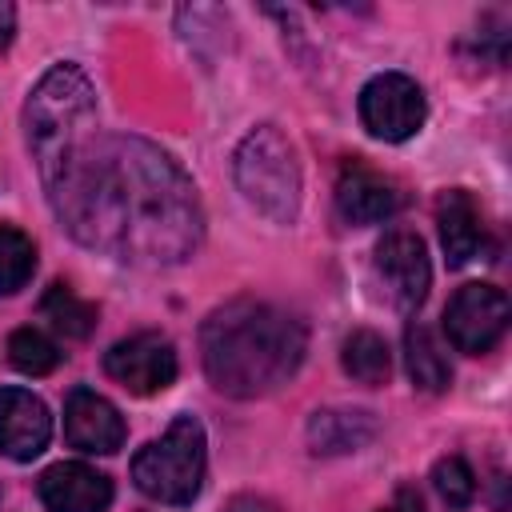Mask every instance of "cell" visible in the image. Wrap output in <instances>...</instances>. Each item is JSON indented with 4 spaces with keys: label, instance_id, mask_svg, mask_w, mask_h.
I'll list each match as a JSON object with an SVG mask.
<instances>
[{
    "label": "cell",
    "instance_id": "cell-1",
    "mask_svg": "<svg viewBox=\"0 0 512 512\" xmlns=\"http://www.w3.org/2000/svg\"><path fill=\"white\" fill-rule=\"evenodd\" d=\"M64 228L128 264H180L196 252L204 216L184 168L140 136H84L44 176Z\"/></svg>",
    "mask_w": 512,
    "mask_h": 512
},
{
    "label": "cell",
    "instance_id": "cell-2",
    "mask_svg": "<svg viewBox=\"0 0 512 512\" xmlns=\"http://www.w3.org/2000/svg\"><path fill=\"white\" fill-rule=\"evenodd\" d=\"M308 336L296 316L260 300H232L200 328L208 380L240 400L268 396L288 384L304 360Z\"/></svg>",
    "mask_w": 512,
    "mask_h": 512
},
{
    "label": "cell",
    "instance_id": "cell-3",
    "mask_svg": "<svg viewBox=\"0 0 512 512\" xmlns=\"http://www.w3.org/2000/svg\"><path fill=\"white\" fill-rule=\"evenodd\" d=\"M96 120V92L88 76L76 64H56L44 72V80L32 88L24 124H28V148L40 168V176L76 144L92 132Z\"/></svg>",
    "mask_w": 512,
    "mask_h": 512
},
{
    "label": "cell",
    "instance_id": "cell-4",
    "mask_svg": "<svg viewBox=\"0 0 512 512\" xmlns=\"http://www.w3.org/2000/svg\"><path fill=\"white\" fill-rule=\"evenodd\" d=\"M204 428L196 416H176L160 440H148L132 456V480L160 504H192L204 488Z\"/></svg>",
    "mask_w": 512,
    "mask_h": 512
},
{
    "label": "cell",
    "instance_id": "cell-5",
    "mask_svg": "<svg viewBox=\"0 0 512 512\" xmlns=\"http://www.w3.org/2000/svg\"><path fill=\"white\" fill-rule=\"evenodd\" d=\"M236 184L264 216L288 224L300 208V168L292 144L272 128H256L236 148Z\"/></svg>",
    "mask_w": 512,
    "mask_h": 512
},
{
    "label": "cell",
    "instance_id": "cell-6",
    "mask_svg": "<svg viewBox=\"0 0 512 512\" xmlns=\"http://www.w3.org/2000/svg\"><path fill=\"white\" fill-rule=\"evenodd\" d=\"M428 116V100L420 84L404 72H380L360 88V120L376 140L400 144L420 132Z\"/></svg>",
    "mask_w": 512,
    "mask_h": 512
},
{
    "label": "cell",
    "instance_id": "cell-7",
    "mask_svg": "<svg viewBox=\"0 0 512 512\" xmlns=\"http://www.w3.org/2000/svg\"><path fill=\"white\" fill-rule=\"evenodd\" d=\"M508 328V296L496 284H464L444 308V332L456 352L480 356Z\"/></svg>",
    "mask_w": 512,
    "mask_h": 512
},
{
    "label": "cell",
    "instance_id": "cell-8",
    "mask_svg": "<svg viewBox=\"0 0 512 512\" xmlns=\"http://www.w3.org/2000/svg\"><path fill=\"white\" fill-rule=\"evenodd\" d=\"M104 372L132 396H156L176 380V348L160 332H136L104 352Z\"/></svg>",
    "mask_w": 512,
    "mask_h": 512
},
{
    "label": "cell",
    "instance_id": "cell-9",
    "mask_svg": "<svg viewBox=\"0 0 512 512\" xmlns=\"http://www.w3.org/2000/svg\"><path fill=\"white\" fill-rule=\"evenodd\" d=\"M376 276L400 312H416L428 296V284H432V264H428L424 240L408 228L388 232L376 244Z\"/></svg>",
    "mask_w": 512,
    "mask_h": 512
},
{
    "label": "cell",
    "instance_id": "cell-10",
    "mask_svg": "<svg viewBox=\"0 0 512 512\" xmlns=\"http://www.w3.org/2000/svg\"><path fill=\"white\" fill-rule=\"evenodd\" d=\"M52 416L40 396L28 388H0V456L8 460H36L48 448Z\"/></svg>",
    "mask_w": 512,
    "mask_h": 512
},
{
    "label": "cell",
    "instance_id": "cell-11",
    "mask_svg": "<svg viewBox=\"0 0 512 512\" xmlns=\"http://www.w3.org/2000/svg\"><path fill=\"white\" fill-rule=\"evenodd\" d=\"M400 208L396 184L364 160H344L336 176V212L348 224H380Z\"/></svg>",
    "mask_w": 512,
    "mask_h": 512
},
{
    "label": "cell",
    "instance_id": "cell-12",
    "mask_svg": "<svg viewBox=\"0 0 512 512\" xmlns=\"http://www.w3.org/2000/svg\"><path fill=\"white\" fill-rule=\"evenodd\" d=\"M64 436L80 452L108 456V452H116L124 444V420H120L116 404L104 400L100 392L72 388V396L64 404Z\"/></svg>",
    "mask_w": 512,
    "mask_h": 512
},
{
    "label": "cell",
    "instance_id": "cell-13",
    "mask_svg": "<svg viewBox=\"0 0 512 512\" xmlns=\"http://www.w3.org/2000/svg\"><path fill=\"white\" fill-rule=\"evenodd\" d=\"M40 500L48 512H108L112 480L80 460H60L40 476Z\"/></svg>",
    "mask_w": 512,
    "mask_h": 512
},
{
    "label": "cell",
    "instance_id": "cell-14",
    "mask_svg": "<svg viewBox=\"0 0 512 512\" xmlns=\"http://www.w3.org/2000/svg\"><path fill=\"white\" fill-rule=\"evenodd\" d=\"M436 228H440V244L452 268H464L468 260L480 256L484 248V220L480 208L472 204V196L464 188H452L436 200Z\"/></svg>",
    "mask_w": 512,
    "mask_h": 512
},
{
    "label": "cell",
    "instance_id": "cell-15",
    "mask_svg": "<svg viewBox=\"0 0 512 512\" xmlns=\"http://www.w3.org/2000/svg\"><path fill=\"white\" fill-rule=\"evenodd\" d=\"M376 436L372 412H348V408H328L308 420V444L316 456H336V452H356Z\"/></svg>",
    "mask_w": 512,
    "mask_h": 512
},
{
    "label": "cell",
    "instance_id": "cell-16",
    "mask_svg": "<svg viewBox=\"0 0 512 512\" xmlns=\"http://www.w3.org/2000/svg\"><path fill=\"white\" fill-rule=\"evenodd\" d=\"M404 364L420 392H444L452 380V364H448L440 340L432 336V328H424V324L404 328Z\"/></svg>",
    "mask_w": 512,
    "mask_h": 512
},
{
    "label": "cell",
    "instance_id": "cell-17",
    "mask_svg": "<svg viewBox=\"0 0 512 512\" xmlns=\"http://www.w3.org/2000/svg\"><path fill=\"white\" fill-rule=\"evenodd\" d=\"M340 364H344V372H348L352 380L376 388V384H384L388 372H392V352H388V344H384L372 328H356V332L344 340Z\"/></svg>",
    "mask_w": 512,
    "mask_h": 512
},
{
    "label": "cell",
    "instance_id": "cell-18",
    "mask_svg": "<svg viewBox=\"0 0 512 512\" xmlns=\"http://www.w3.org/2000/svg\"><path fill=\"white\" fill-rule=\"evenodd\" d=\"M40 312H44V320H52L56 332H64L72 340H84L96 328V308L88 300H80L68 284H52L40 300Z\"/></svg>",
    "mask_w": 512,
    "mask_h": 512
},
{
    "label": "cell",
    "instance_id": "cell-19",
    "mask_svg": "<svg viewBox=\"0 0 512 512\" xmlns=\"http://www.w3.org/2000/svg\"><path fill=\"white\" fill-rule=\"evenodd\" d=\"M36 272V244L12 224H0V296L20 292Z\"/></svg>",
    "mask_w": 512,
    "mask_h": 512
},
{
    "label": "cell",
    "instance_id": "cell-20",
    "mask_svg": "<svg viewBox=\"0 0 512 512\" xmlns=\"http://www.w3.org/2000/svg\"><path fill=\"white\" fill-rule=\"evenodd\" d=\"M8 360H12V368H20L24 376H48V372L64 360V352H60L56 340H48L40 328H16V332L8 336Z\"/></svg>",
    "mask_w": 512,
    "mask_h": 512
},
{
    "label": "cell",
    "instance_id": "cell-21",
    "mask_svg": "<svg viewBox=\"0 0 512 512\" xmlns=\"http://www.w3.org/2000/svg\"><path fill=\"white\" fill-rule=\"evenodd\" d=\"M432 488L440 492V500L448 508H468L476 496V472L468 468L464 456H444L432 468Z\"/></svg>",
    "mask_w": 512,
    "mask_h": 512
},
{
    "label": "cell",
    "instance_id": "cell-22",
    "mask_svg": "<svg viewBox=\"0 0 512 512\" xmlns=\"http://www.w3.org/2000/svg\"><path fill=\"white\" fill-rule=\"evenodd\" d=\"M384 512H424V500H420V492H416V488H400V492H396V500H392Z\"/></svg>",
    "mask_w": 512,
    "mask_h": 512
},
{
    "label": "cell",
    "instance_id": "cell-23",
    "mask_svg": "<svg viewBox=\"0 0 512 512\" xmlns=\"http://www.w3.org/2000/svg\"><path fill=\"white\" fill-rule=\"evenodd\" d=\"M12 36H16V8L8 0H0V52L12 44Z\"/></svg>",
    "mask_w": 512,
    "mask_h": 512
},
{
    "label": "cell",
    "instance_id": "cell-24",
    "mask_svg": "<svg viewBox=\"0 0 512 512\" xmlns=\"http://www.w3.org/2000/svg\"><path fill=\"white\" fill-rule=\"evenodd\" d=\"M228 512H276L268 500H256V496H240V500H232L228 504Z\"/></svg>",
    "mask_w": 512,
    "mask_h": 512
}]
</instances>
